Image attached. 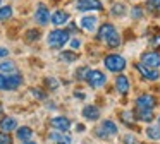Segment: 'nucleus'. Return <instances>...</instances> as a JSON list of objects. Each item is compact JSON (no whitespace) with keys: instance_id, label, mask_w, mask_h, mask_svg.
<instances>
[{"instance_id":"1","label":"nucleus","mask_w":160,"mask_h":144,"mask_svg":"<svg viewBox=\"0 0 160 144\" xmlns=\"http://www.w3.org/2000/svg\"><path fill=\"white\" fill-rule=\"evenodd\" d=\"M67 41H69V31H66V29H53L52 33L48 34V38H47L48 46L53 48V50L62 48Z\"/></svg>"},{"instance_id":"2","label":"nucleus","mask_w":160,"mask_h":144,"mask_svg":"<svg viewBox=\"0 0 160 144\" xmlns=\"http://www.w3.org/2000/svg\"><path fill=\"white\" fill-rule=\"evenodd\" d=\"M103 64L110 72L119 74V72H122L126 69V58L121 57V55H117V53H110L103 58Z\"/></svg>"},{"instance_id":"3","label":"nucleus","mask_w":160,"mask_h":144,"mask_svg":"<svg viewBox=\"0 0 160 144\" xmlns=\"http://www.w3.org/2000/svg\"><path fill=\"white\" fill-rule=\"evenodd\" d=\"M84 81L88 82V86H91V88L98 89L102 88V86H105V82H107V77H105V74L102 70H97V69H88L86 75H84Z\"/></svg>"},{"instance_id":"4","label":"nucleus","mask_w":160,"mask_h":144,"mask_svg":"<svg viewBox=\"0 0 160 144\" xmlns=\"http://www.w3.org/2000/svg\"><path fill=\"white\" fill-rule=\"evenodd\" d=\"M117 132H119V129L112 120H103V122L100 123V127L97 129V136L103 137V139H108L110 136H115Z\"/></svg>"},{"instance_id":"5","label":"nucleus","mask_w":160,"mask_h":144,"mask_svg":"<svg viewBox=\"0 0 160 144\" xmlns=\"http://www.w3.org/2000/svg\"><path fill=\"white\" fill-rule=\"evenodd\" d=\"M136 70L139 72V75H141L143 79H146V81H157V79H160V74H158V70L157 69H152V67H148V65H145V64H136Z\"/></svg>"},{"instance_id":"6","label":"nucleus","mask_w":160,"mask_h":144,"mask_svg":"<svg viewBox=\"0 0 160 144\" xmlns=\"http://www.w3.org/2000/svg\"><path fill=\"white\" fill-rule=\"evenodd\" d=\"M22 84V75L21 74H7L4 77V91H14Z\"/></svg>"},{"instance_id":"7","label":"nucleus","mask_w":160,"mask_h":144,"mask_svg":"<svg viewBox=\"0 0 160 144\" xmlns=\"http://www.w3.org/2000/svg\"><path fill=\"white\" fill-rule=\"evenodd\" d=\"M157 106V98L152 94H146V93H143V94H139L138 98H136V108H146V110H153Z\"/></svg>"},{"instance_id":"8","label":"nucleus","mask_w":160,"mask_h":144,"mask_svg":"<svg viewBox=\"0 0 160 144\" xmlns=\"http://www.w3.org/2000/svg\"><path fill=\"white\" fill-rule=\"evenodd\" d=\"M141 64L148 65L152 69H158L160 67V53L158 51H145V53H141Z\"/></svg>"},{"instance_id":"9","label":"nucleus","mask_w":160,"mask_h":144,"mask_svg":"<svg viewBox=\"0 0 160 144\" xmlns=\"http://www.w3.org/2000/svg\"><path fill=\"white\" fill-rule=\"evenodd\" d=\"M76 9L81 12H88V10H102L103 5H102L100 0H78Z\"/></svg>"},{"instance_id":"10","label":"nucleus","mask_w":160,"mask_h":144,"mask_svg":"<svg viewBox=\"0 0 160 144\" xmlns=\"http://www.w3.org/2000/svg\"><path fill=\"white\" fill-rule=\"evenodd\" d=\"M35 21L40 24V26H45V24L50 22V10L47 9L45 5H38L35 12Z\"/></svg>"},{"instance_id":"11","label":"nucleus","mask_w":160,"mask_h":144,"mask_svg":"<svg viewBox=\"0 0 160 144\" xmlns=\"http://www.w3.org/2000/svg\"><path fill=\"white\" fill-rule=\"evenodd\" d=\"M48 139L52 141L53 144H72V137H71L69 134L62 132V130H59V132H50Z\"/></svg>"},{"instance_id":"12","label":"nucleus","mask_w":160,"mask_h":144,"mask_svg":"<svg viewBox=\"0 0 160 144\" xmlns=\"http://www.w3.org/2000/svg\"><path fill=\"white\" fill-rule=\"evenodd\" d=\"M50 125L53 127L55 130H62V132H67L71 127V120L67 117H53L50 120Z\"/></svg>"},{"instance_id":"13","label":"nucleus","mask_w":160,"mask_h":144,"mask_svg":"<svg viewBox=\"0 0 160 144\" xmlns=\"http://www.w3.org/2000/svg\"><path fill=\"white\" fill-rule=\"evenodd\" d=\"M129 88H131V86H129V79L126 77L124 74L119 72V75L115 77V89H117V93L119 94H128Z\"/></svg>"},{"instance_id":"14","label":"nucleus","mask_w":160,"mask_h":144,"mask_svg":"<svg viewBox=\"0 0 160 144\" xmlns=\"http://www.w3.org/2000/svg\"><path fill=\"white\" fill-rule=\"evenodd\" d=\"M115 33H117V29L114 27V24L105 22V24H102L100 29H98V40H100V41H107L108 38H110L112 34H115Z\"/></svg>"},{"instance_id":"15","label":"nucleus","mask_w":160,"mask_h":144,"mask_svg":"<svg viewBox=\"0 0 160 144\" xmlns=\"http://www.w3.org/2000/svg\"><path fill=\"white\" fill-rule=\"evenodd\" d=\"M50 21H52L53 26H64V24H67V21H69V14L66 12V10H55V12L50 16Z\"/></svg>"},{"instance_id":"16","label":"nucleus","mask_w":160,"mask_h":144,"mask_svg":"<svg viewBox=\"0 0 160 144\" xmlns=\"http://www.w3.org/2000/svg\"><path fill=\"white\" fill-rule=\"evenodd\" d=\"M83 117L86 120H91V122H95V120L100 118V108L95 105H86L83 108Z\"/></svg>"},{"instance_id":"17","label":"nucleus","mask_w":160,"mask_h":144,"mask_svg":"<svg viewBox=\"0 0 160 144\" xmlns=\"http://www.w3.org/2000/svg\"><path fill=\"white\" fill-rule=\"evenodd\" d=\"M0 129L4 130V132H12V130L18 129V120L14 117H4V118L0 120Z\"/></svg>"},{"instance_id":"18","label":"nucleus","mask_w":160,"mask_h":144,"mask_svg":"<svg viewBox=\"0 0 160 144\" xmlns=\"http://www.w3.org/2000/svg\"><path fill=\"white\" fill-rule=\"evenodd\" d=\"M134 117H136L138 120H141V122H146V123L153 122V118H155L152 110H146V108H136Z\"/></svg>"},{"instance_id":"19","label":"nucleus","mask_w":160,"mask_h":144,"mask_svg":"<svg viewBox=\"0 0 160 144\" xmlns=\"http://www.w3.org/2000/svg\"><path fill=\"white\" fill-rule=\"evenodd\" d=\"M97 22H98V19L95 16H84L83 19H81V27H83L84 31H88V33H91V31H95V27H97Z\"/></svg>"},{"instance_id":"20","label":"nucleus","mask_w":160,"mask_h":144,"mask_svg":"<svg viewBox=\"0 0 160 144\" xmlns=\"http://www.w3.org/2000/svg\"><path fill=\"white\" fill-rule=\"evenodd\" d=\"M59 60L64 62V64H72V62L78 60V53H74V51H71V50H66L59 55Z\"/></svg>"},{"instance_id":"21","label":"nucleus","mask_w":160,"mask_h":144,"mask_svg":"<svg viewBox=\"0 0 160 144\" xmlns=\"http://www.w3.org/2000/svg\"><path fill=\"white\" fill-rule=\"evenodd\" d=\"M19 141H29L33 137V130L29 127H18V132H16Z\"/></svg>"},{"instance_id":"22","label":"nucleus","mask_w":160,"mask_h":144,"mask_svg":"<svg viewBox=\"0 0 160 144\" xmlns=\"http://www.w3.org/2000/svg\"><path fill=\"white\" fill-rule=\"evenodd\" d=\"M0 72H2V74H14L16 64L11 60H2V64H0Z\"/></svg>"},{"instance_id":"23","label":"nucleus","mask_w":160,"mask_h":144,"mask_svg":"<svg viewBox=\"0 0 160 144\" xmlns=\"http://www.w3.org/2000/svg\"><path fill=\"white\" fill-rule=\"evenodd\" d=\"M146 136L153 141H160V127L158 125H150L146 129Z\"/></svg>"},{"instance_id":"24","label":"nucleus","mask_w":160,"mask_h":144,"mask_svg":"<svg viewBox=\"0 0 160 144\" xmlns=\"http://www.w3.org/2000/svg\"><path fill=\"white\" fill-rule=\"evenodd\" d=\"M12 17V7L11 5H4L0 9V22H4V21H9Z\"/></svg>"},{"instance_id":"25","label":"nucleus","mask_w":160,"mask_h":144,"mask_svg":"<svg viewBox=\"0 0 160 144\" xmlns=\"http://www.w3.org/2000/svg\"><path fill=\"white\" fill-rule=\"evenodd\" d=\"M105 45H107L108 48H117L119 45H121V38H119V34H117V33L112 34V36L108 38L107 41H105Z\"/></svg>"},{"instance_id":"26","label":"nucleus","mask_w":160,"mask_h":144,"mask_svg":"<svg viewBox=\"0 0 160 144\" xmlns=\"http://www.w3.org/2000/svg\"><path fill=\"white\" fill-rule=\"evenodd\" d=\"M38 40H40V31L29 29L28 33H26V41H28V43H33V41H38Z\"/></svg>"},{"instance_id":"27","label":"nucleus","mask_w":160,"mask_h":144,"mask_svg":"<svg viewBox=\"0 0 160 144\" xmlns=\"http://www.w3.org/2000/svg\"><path fill=\"white\" fill-rule=\"evenodd\" d=\"M124 12H126L124 3H115V5L112 7V16H124Z\"/></svg>"},{"instance_id":"28","label":"nucleus","mask_w":160,"mask_h":144,"mask_svg":"<svg viewBox=\"0 0 160 144\" xmlns=\"http://www.w3.org/2000/svg\"><path fill=\"white\" fill-rule=\"evenodd\" d=\"M45 86L50 89V91H53V89L59 88V81H57L55 77H45Z\"/></svg>"},{"instance_id":"29","label":"nucleus","mask_w":160,"mask_h":144,"mask_svg":"<svg viewBox=\"0 0 160 144\" xmlns=\"http://www.w3.org/2000/svg\"><path fill=\"white\" fill-rule=\"evenodd\" d=\"M0 144H12V137L9 136L7 132H0Z\"/></svg>"},{"instance_id":"30","label":"nucleus","mask_w":160,"mask_h":144,"mask_svg":"<svg viewBox=\"0 0 160 144\" xmlns=\"http://www.w3.org/2000/svg\"><path fill=\"white\" fill-rule=\"evenodd\" d=\"M31 94L35 96V98H38V99H45L47 98V93H43L42 89H38V88H33L31 89Z\"/></svg>"},{"instance_id":"31","label":"nucleus","mask_w":160,"mask_h":144,"mask_svg":"<svg viewBox=\"0 0 160 144\" xmlns=\"http://www.w3.org/2000/svg\"><path fill=\"white\" fill-rule=\"evenodd\" d=\"M86 72H88V67L78 69V70H76V79H78V81H84V75H86Z\"/></svg>"},{"instance_id":"32","label":"nucleus","mask_w":160,"mask_h":144,"mask_svg":"<svg viewBox=\"0 0 160 144\" xmlns=\"http://www.w3.org/2000/svg\"><path fill=\"white\" fill-rule=\"evenodd\" d=\"M122 117H124V122L128 123V125H131V120H134V113L132 112H122Z\"/></svg>"},{"instance_id":"33","label":"nucleus","mask_w":160,"mask_h":144,"mask_svg":"<svg viewBox=\"0 0 160 144\" xmlns=\"http://www.w3.org/2000/svg\"><path fill=\"white\" fill-rule=\"evenodd\" d=\"M131 16L134 17V19H139V17L143 16V10H141V7H132V10H131Z\"/></svg>"},{"instance_id":"34","label":"nucleus","mask_w":160,"mask_h":144,"mask_svg":"<svg viewBox=\"0 0 160 144\" xmlns=\"http://www.w3.org/2000/svg\"><path fill=\"white\" fill-rule=\"evenodd\" d=\"M122 141H124V144H136V137L132 134H126Z\"/></svg>"},{"instance_id":"35","label":"nucleus","mask_w":160,"mask_h":144,"mask_svg":"<svg viewBox=\"0 0 160 144\" xmlns=\"http://www.w3.org/2000/svg\"><path fill=\"white\" fill-rule=\"evenodd\" d=\"M148 7L150 9H155V10H158L160 9V0H148Z\"/></svg>"},{"instance_id":"36","label":"nucleus","mask_w":160,"mask_h":144,"mask_svg":"<svg viewBox=\"0 0 160 144\" xmlns=\"http://www.w3.org/2000/svg\"><path fill=\"white\" fill-rule=\"evenodd\" d=\"M79 46H81V41L78 40V38L71 40V48H72V50H76V48H79Z\"/></svg>"},{"instance_id":"37","label":"nucleus","mask_w":160,"mask_h":144,"mask_svg":"<svg viewBox=\"0 0 160 144\" xmlns=\"http://www.w3.org/2000/svg\"><path fill=\"white\" fill-rule=\"evenodd\" d=\"M9 55V50L7 48H4V46H0V58H4V57H7Z\"/></svg>"},{"instance_id":"38","label":"nucleus","mask_w":160,"mask_h":144,"mask_svg":"<svg viewBox=\"0 0 160 144\" xmlns=\"http://www.w3.org/2000/svg\"><path fill=\"white\" fill-rule=\"evenodd\" d=\"M4 77H5V75L0 72V89H4Z\"/></svg>"},{"instance_id":"39","label":"nucleus","mask_w":160,"mask_h":144,"mask_svg":"<svg viewBox=\"0 0 160 144\" xmlns=\"http://www.w3.org/2000/svg\"><path fill=\"white\" fill-rule=\"evenodd\" d=\"M153 43H155L157 46H160V34H158V36H155V38H153Z\"/></svg>"},{"instance_id":"40","label":"nucleus","mask_w":160,"mask_h":144,"mask_svg":"<svg viewBox=\"0 0 160 144\" xmlns=\"http://www.w3.org/2000/svg\"><path fill=\"white\" fill-rule=\"evenodd\" d=\"M22 144H36V142H33V141L29 139V141H22Z\"/></svg>"},{"instance_id":"41","label":"nucleus","mask_w":160,"mask_h":144,"mask_svg":"<svg viewBox=\"0 0 160 144\" xmlns=\"http://www.w3.org/2000/svg\"><path fill=\"white\" fill-rule=\"evenodd\" d=\"M157 122H158V127H160V115H158V118H157Z\"/></svg>"},{"instance_id":"42","label":"nucleus","mask_w":160,"mask_h":144,"mask_svg":"<svg viewBox=\"0 0 160 144\" xmlns=\"http://www.w3.org/2000/svg\"><path fill=\"white\" fill-rule=\"evenodd\" d=\"M0 112H2V106H0Z\"/></svg>"}]
</instances>
